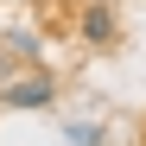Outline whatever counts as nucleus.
<instances>
[{"label":"nucleus","mask_w":146,"mask_h":146,"mask_svg":"<svg viewBox=\"0 0 146 146\" xmlns=\"http://www.w3.org/2000/svg\"><path fill=\"white\" fill-rule=\"evenodd\" d=\"M51 102H57L51 70H19V76L0 89V108H51Z\"/></svg>","instance_id":"obj_1"},{"label":"nucleus","mask_w":146,"mask_h":146,"mask_svg":"<svg viewBox=\"0 0 146 146\" xmlns=\"http://www.w3.org/2000/svg\"><path fill=\"white\" fill-rule=\"evenodd\" d=\"M83 38H89V44H114V13H108V7H89V13H83Z\"/></svg>","instance_id":"obj_2"},{"label":"nucleus","mask_w":146,"mask_h":146,"mask_svg":"<svg viewBox=\"0 0 146 146\" xmlns=\"http://www.w3.org/2000/svg\"><path fill=\"white\" fill-rule=\"evenodd\" d=\"M7 51L32 64V57H38V32H7Z\"/></svg>","instance_id":"obj_3"},{"label":"nucleus","mask_w":146,"mask_h":146,"mask_svg":"<svg viewBox=\"0 0 146 146\" xmlns=\"http://www.w3.org/2000/svg\"><path fill=\"white\" fill-rule=\"evenodd\" d=\"M64 140H70V146H102V127H89V121H76V127H70Z\"/></svg>","instance_id":"obj_4"}]
</instances>
